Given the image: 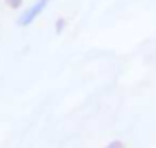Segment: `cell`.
Instances as JSON below:
<instances>
[{
	"label": "cell",
	"mask_w": 156,
	"mask_h": 148,
	"mask_svg": "<svg viewBox=\"0 0 156 148\" xmlns=\"http://www.w3.org/2000/svg\"><path fill=\"white\" fill-rule=\"evenodd\" d=\"M49 5V0H37V2L30 7V9H26L24 13H22V17H20V26H30L43 11H45V7Z\"/></svg>",
	"instance_id": "cell-1"
},
{
	"label": "cell",
	"mask_w": 156,
	"mask_h": 148,
	"mask_svg": "<svg viewBox=\"0 0 156 148\" xmlns=\"http://www.w3.org/2000/svg\"><path fill=\"white\" fill-rule=\"evenodd\" d=\"M105 148H126V144H124L122 139H113V142H109Z\"/></svg>",
	"instance_id": "cell-2"
},
{
	"label": "cell",
	"mask_w": 156,
	"mask_h": 148,
	"mask_svg": "<svg viewBox=\"0 0 156 148\" xmlns=\"http://www.w3.org/2000/svg\"><path fill=\"white\" fill-rule=\"evenodd\" d=\"M64 26H66V20H64V17H60V20H58V22H56V32H58V35H60V32H62V30H64Z\"/></svg>",
	"instance_id": "cell-3"
},
{
	"label": "cell",
	"mask_w": 156,
	"mask_h": 148,
	"mask_svg": "<svg viewBox=\"0 0 156 148\" xmlns=\"http://www.w3.org/2000/svg\"><path fill=\"white\" fill-rule=\"evenodd\" d=\"M5 2L11 7V9H20L22 7V2H24V0H5Z\"/></svg>",
	"instance_id": "cell-4"
}]
</instances>
